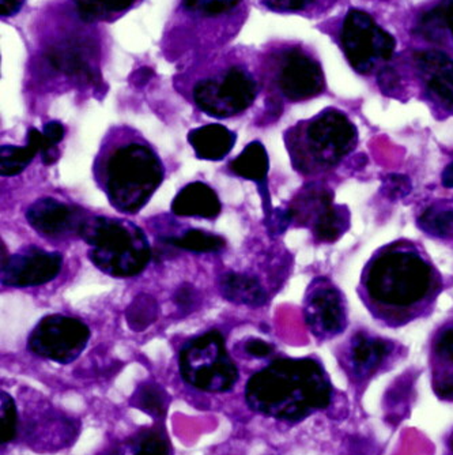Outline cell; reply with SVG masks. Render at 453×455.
<instances>
[{
	"label": "cell",
	"instance_id": "cell-1",
	"mask_svg": "<svg viewBox=\"0 0 453 455\" xmlns=\"http://www.w3.org/2000/svg\"><path fill=\"white\" fill-rule=\"evenodd\" d=\"M244 397L256 415L299 423L331 405L332 385L317 360L279 359L250 378Z\"/></svg>",
	"mask_w": 453,
	"mask_h": 455
},
{
	"label": "cell",
	"instance_id": "cell-2",
	"mask_svg": "<svg viewBox=\"0 0 453 455\" xmlns=\"http://www.w3.org/2000/svg\"><path fill=\"white\" fill-rule=\"evenodd\" d=\"M79 236L91 247L88 255L91 263L111 277H135L150 262L151 250L145 232L125 220L88 217Z\"/></svg>",
	"mask_w": 453,
	"mask_h": 455
},
{
	"label": "cell",
	"instance_id": "cell-3",
	"mask_svg": "<svg viewBox=\"0 0 453 455\" xmlns=\"http://www.w3.org/2000/svg\"><path fill=\"white\" fill-rule=\"evenodd\" d=\"M160 157L150 148L130 143L109 157L105 170L107 201L123 214L138 213L163 180Z\"/></svg>",
	"mask_w": 453,
	"mask_h": 455
},
{
	"label": "cell",
	"instance_id": "cell-4",
	"mask_svg": "<svg viewBox=\"0 0 453 455\" xmlns=\"http://www.w3.org/2000/svg\"><path fill=\"white\" fill-rule=\"evenodd\" d=\"M432 286L430 266L414 252L388 251L370 266L366 289L384 306L406 308L426 298Z\"/></svg>",
	"mask_w": 453,
	"mask_h": 455
},
{
	"label": "cell",
	"instance_id": "cell-5",
	"mask_svg": "<svg viewBox=\"0 0 453 455\" xmlns=\"http://www.w3.org/2000/svg\"><path fill=\"white\" fill-rule=\"evenodd\" d=\"M178 363L184 383L203 393H227L239 380V370L227 354L226 339L219 330L187 341Z\"/></svg>",
	"mask_w": 453,
	"mask_h": 455
},
{
	"label": "cell",
	"instance_id": "cell-6",
	"mask_svg": "<svg viewBox=\"0 0 453 455\" xmlns=\"http://www.w3.org/2000/svg\"><path fill=\"white\" fill-rule=\"evenodd\" d=\"M343 52L357 73H370L378 60H390L395 52L393 36L376 24L368 12L350 10L340 33Z\"/></svg>",
	"mask_w": 453,
	"mask_h": 455
},
{
	"label": "cell",
	"instance_id": "cell-7",
	"mask_svg": "<svg viewBox=\"0 0 453 455\" xmlns=\"http://www.w3.org/2000/svg\"><path fill=\"white\" fill-rule=\"evenodd\" d=\"M91 334L88 324L79 319L52 314L36 324L28 339V349L41 359L70 364L83 354Z\"/></svg>",
	"mask_w": 453,
	"mask_h": 455
},
{
	"label": "cell",
	"instance_id": "cell-8",
	"mask_svg": "<svg viewBox=\"0 0 453 455\" xmlns=\"http://www.w3.org/2000/svg\"><path fill=\"white\" fill-rule=\"evenodd\" d=\"M258 94V84L242 68H232L222 81L203 79L194 89L196 106L214 117H230L250 108Z\"/></svg>",
	"mask_w": 453,
	"mask_h": 455
},
{
	"label": "cell",
	"instance_id": "cell-9",
	"mask_svg": "<svg viewBox=\"0 0 453 455\" xmlns=\"http://www.w3.org/2000/svg\"><path fill=\"white\" fill-rule=\"evenodd\" d=\"M306 140L319 163L332 165L354 149L357 129L346 115L337 109H327L309 122Z\"/></svg>",
	"mask_w": 453,
	"mask_h": 455
},
{
	"label": "cell",
	"instance_id": "cell-10",
	"mask_svg": "<svg viewBox=\"0 0 453 455\" xmlns=\"http://www.w3.org/2000/svg\"><path fill=\"white\" fill-rule=\"evenodd\" d=\"M63 258L58 252L29 247L2 265V283L12 288L44 285L58 277Z\"/></svg>",
	"mask_w": 453,
	"mask_h": 455
},
{
	"label": "cell",
	"instance_id": "cell-11",
	"mask_svg": "<svg viewBox=\"0 0 453 455\" xmlns=\"http://www.w3.org/2000/svg\"><path fill=\"white\" fill-rule=\"evenodd\" d=\"M283 96L290 101H304L322 93L324 74L319 63L299 50L286 53L278 76Z\"/></svg>",
	"mask_w": 453,
	"mask_h": 455
},
{
	"label": "cell",
	"instance_id": "cell-12",
	"mask_svg": "<svg viewBox=\"0 0 453 455\" xmlns=\"http://www.w3.org/2000/svg\"><path fill=\"white\" fill-rule=\"evenodd\" d=\"M27 220L38 234L47 237L78 235L88 217L83 211L58 199L41 198L28 209Z\"/></svg>",
	"mask_w": 453,
	"mask_h": 455
},
{
	"label": "cell",
	"instance_id": "cell-13",
	"mask_svg": "<svg viewBox=\"0 0 453 455\" xmlns=\"http://www.w3.org/2000/svg\"><path fill=\"white\" fill-rule=\"evenodd\" d=\"M414 61L433 99L447 109L453 108V59L437 50L414 53Z\"/></svg>",
	"mask_w": 453,
	"mask_h": 455
},
{
	"label": "cell",
	"instance_id": "cell-14",
	"mask_svg": "<svg viewBox=\"0 0 453 455\" xmlns=\"http://www.w3.org/2000/svg\"><path fill=\"white\" fill-rule=\"evenodd\" d=\"M306 322L316 334L337 336L346 327V315L339 292L332 288H319L306 304Z\"/></svg>",
	"mask_w": 453,
	"mask_h": 455
},
{
	"label": "cell",
	"instance_id": "cell-15",
	"mask_svg": "<svg viewBox=\"0 0 453 455\" xmlns=\"http://www.w3.org/2000/svg\"><path fill=\"white\" fill-rule=\"evenodd\" d=\"M229 168L235 176L258 184V194L262 196L265 219H267L274 209L267 184L270 158L265 145L258 140L248 143L245 149L234 160L230 161Z\"/></svg>",
	"mask_w": 453,
	"mask_h": 455
},
{
	"label": "cell",
	"instance_id": "cell-16",
	"mask_svg": "<svg viewBox=\"0 0 453 455\" xmlns=\"http://www.w3.org/2000/svg\"><path fill=\"white\" fill-rule=\"evenodd\" d=\"M222 212L219 194L203 181H194L181 188L171 202V213L179 217L212 220Z\"/></svg>",
	"mask_w": 453,
	"mask_h": 455
},
{
	"label": "cell",
	"instance_id": "cell-17",
	"mask_svg": "<svg viewBox=\"0 0 453 455\" xmlns=\"http://www.w3.org/2000/svg\"><path fill=\"white\" fill-rule=\"evenodd\" d=\"M393 352V345L380 339L358 333L349 352V367L354 379L366 380L376 374L384 360Z\"/></svg>",
	"mask_w": 453,
	"mask_h": 455
},
{
	"label": "cell",
	"instance_id": "cell-18",
	"mask_svg": "<svg viewBox=\"0 0 453 455\" xmlns=\"http://www.w3.org/2000/svg\"><path fill=\"white\" fill-rule=\"evenodd\" d=\"M199 160L221 161L232 152L237 135L222 124H206L187 135Z\"/></svg>",
	"mask_w": 453,
	"mask_h": 455
},
{
	"label": "cell",
	"instance_id": "cell-19",
	"mask_svg": "<svg viewBox=\"0 0 453 455\" xmlns=\"http://www.w3.org/2000/svg\"><path fill=\"white\" fill-rule=\"evenodd\" d=\"M47 149L43 132L32 127L28 132V142L25 147L4 145L0 148V175L12 178L20 175L27 170L33 158Z\"/></svg>",
	"mask_w": 453,
	"mask_h": 455
},
{
	"label": "cell",
	"instance_id": "cell-20",
	"mask_svg": "<svg viewBox=\"0 0 453 455\" xmlns=\"http://www.w3.org/2000/svg\"><path fill=\"white\" fill-rule=\"evenodd\" d=\"M433 390L437 397L453 403V327L445 329L433 347Z\"/></svg>",
	"mask_w": 453,
	"mask_h": 455
},
{
	"label": "cell",
	"instance_id": "cell-21",
	"mask_svg": "<svg viewBox=\"0 0 453 455\" xmlns=\"http://www.w3.org/2000/svg\"><path fill=\"white\" fill-rule=\"evenodd\" d=\"M107 455H173L171 439L163 423H155L111 450Z\"/></svg>",
	"mask_w": 453,
	"mask_h": 455
},
{
	"label": "cell",
	"instance_id": "cell-22",
	"mask_svg": "<svg viewBox=\"0 0 453 455\" xmlns=\"http://www.w3.org/2000/svg\"><path fill=\"white\" fill-rule=\"evenodd\" d=\"M221 295L237 306L262 307L267 301L265 288L252 275L226 273L219 281Z\"/></svg>",
	"mask_w": 453,
	"mask_h": 455
},
{
	"label": "cell",
	"instance_id": "cell-23",
	"mask_svg": "<svg viewBox=\"0 0 453 455\" xmlns=\"http://www.w3.org/2000/svg\"><path fill=\"white\" fill-rule=\"evenodd\" d=\"M130 405L143 411L155 423H163L171 406V395L163 386L155 382H143L130 398Z\"/></svg>",
	"mask_w": 453,
	"mask_h": 455
},
{
	"label": "cell",
	"instance_id": "cell-24",
	"mask_svg": "<svg viewBox=\"0 0 453 455\" xmlns=\"http://www.w3.org/2000/svg\"><path fill=\"white\" fill-rule=\"evenodd\" d=\"M48 60L53 68L70 76H79L91 82H94L97 76L82 51L74 44L53 48L48 53Z\"/></svg>",
	"mask_w": 453,
	"mask_h": 455
},
{
	"label": "cell",
	"instance_id": "cell-25",
	"mask_svg": "<svg viewBox=\"0 0 453 455\" xmlns=\"http://www.w3.org/2000/svg\"><path fill=\"white\" fill-rule=\"evenodd\" d=\"M349 225V213L346 209L332 206V196L322 194V211L314 224V235L322 242L331 243L339 239L340 235Z\"/></svg>",
	"mask_w": 453,
	"mask_h": 455
},
{
	"label": "cell",
	"instance_id": "cell-26",
	"mask_svg": "<svg viewBox=\"0 0 453 455\" xmlns=\"http://www.w3.org/2000/svg\"><path fill=\"white\" fill-rule=\"evenodd\" d=\"M163 243L171 247L181 248L187 251L198 252V254H210L224 250L226 242L219 235L209 234L201 229H188L180 236L163 237Z\"/></svg>",
	"mask_w": 453,
	"mask_h": 455
},
{
	"label": "cell",
	"instance_id": "cell-27",
	"mask_svg": "<svg viewBox=\"0 0 453 455\" xmlns=\"http://www.w3.org/2000/svg\"><path fill=\"white\" fill-rule=\"evenodd\" d=\"M158 315H160V307L157 300L147 293L135 296L134 300L125 309V321L128 327L135 333H140L148 329L157 321Z\"/></svg>",
	"mask_w": 453,
	"mask_h": 455
},
{
	"label": "cell",
	"instance_id": "cell-28",
	"mask_svg": "<svg viewBox=\"0 0 453 455\" xmlns=\"http://www.w3.org/2000/svg\"><path fill=\"white\" fill-rule=\"evenodd\" d=\"M76 2L79 17L86 22H94L101 18L125 12L137 0H76Z\"/></svg>",
	"mask_w": 453,
	"mask_h": 455
},
{
	"label": "cell",
	"instance_id": "cell-29",
	"mask_svg": "<svg viewBox=\"0 0 453 455\" xmlns=\"http://www.w3.org/2000/svg\"><path fill=\"white\" fill-rule=\"evenodd\" d=\"M20 432L17 403L7 391H0V444L12 443Z\"/></svg>",
	"mask_w": 453,
	"mask_h": 455
},
{
	"label": "cell",
	"instance_id": "cell-30",
	"mask_svg": "<svg viewBox=\"0 0 453 455\" xmlns=\"http://www.w3.org/2000/svg\"><path fill=\"white\" fill-rule=\"evenodd\" d=\"M418 225L429 235L437 237L447 236L453 228V211L437 208L426 209L419 217Z\"/></svg>",
	"mask_w": 453,
	"mask_h": 455
},
{
	"label": "cell",
	"instance_id": "cell-31",
	"mask_svg": "<svg viewBox=\"0 0 453 455\" xmlns=\"http://www.w3.org/2000/svg\"><path fill=\"white\" fill-rule=\"evenodd\" d=\"M419 35L424 36L427 40H440L444 35L448 27L447 2L430 10L419 20Z\"/></svg>",
	"mask_w": 453,
	"mask_h": 455
},
{
	"label": "cell",
	"instance_id": "cell-32",
	"mask_svg": "<svg viewBox=\"0 0 453 455\" xmlns=\"http://www.w3.org/2000/svg\"><path fill=\"white\" fill-rule=\"evenodd\" d=\"M184 6L189 12L202 17H217L226 14L234 7L239 6L242 0H183Z\"/></svg>",
	"mask_w": 453,
	"mask_h": 455
},
{
	"label": "cell",
	"instance_id": "cell-33",
	"mask_svg": "<svg viewBox=\"0 0 453 455\" xmlns=\"http://www.w3.org/2000/svg\"><path fill=\"white\" fill-rule=\"evenodd\" d=\"M175 303L181 313H194L201 304V295L198 289L191 283H183L175 293Z\"/></svg>",
	"mask_w": 453,
	"mask_h": 455
},
{
	"label": "cell",
	"instance_id": "cell-34",
	"mask_svg": "<svg viewBox=\"0 0 453 455\" xmlns=\"http://www.w3.org/2000/svg\"><path fill=\"white\" fill-rule=\"evenodd\" d=\"M294 217H296V211L293 208L274 209L273 213L265 219V225L271 236H276L288 229Z\"/></svg>",
	"mask_w": 453,
	"mask_h": 455
},
{
	"label": "cell",
	"instance_id": "cell-35",
	"mask_svg": "<svg viewBox=\"0 0 453 455\" xmlns=\"http://www.w3.org/2000/svg\"><path fill=\"white\" fill-rule=\"evenodd\" d=\"M383 191L386 198L401 199L411 191V181L404 175H390L384 180Z\"/></svg>",
	"mask_w": 453,
	"mask_h": 455
},
{
	"label": "cell",
	"instance_id": "cell-36",
	"mask_svg": "<svg viewBox=\"0 0 453 455\" xmlns=\"http://www.w3.org/2000/svg\"><path fill=\"white\" fill-rule=\"evenodd\" d=\"M244 350L250 356L263 359V357H268L273 354L274 345L270 344V342L263 341V339H250L245 342Z\"/></svg>",
	"mask_w": 453,
	"mask_h": 455
},
{
	"label": "cell",
	"instance_id": "cell-37",
	"mask_svg": "<svg viewBox=\"0 0 453 455\" xmlns=\"http://www.w3.org/2000/svg\"><path fill=\"white\" fill-rule=\"evenodd\" d=\"M266 6L275 12H299L312 4V0H265Z\"/></svg>",
	"mask_w": 453,
	"mask_h": 455
},
{
	"label": "cell",
	"instance_id": "cell-38",
	"mask_svg": "<svg viewBox=\"0 0 453 455\" xmlns=\"http://www.w3.org/2000/svg\"><path fill=\"white\" fill-rule=\"evenodd\" d=\"M43 132H44L45 140H47L51 147L58 148L59 143H60L64 138V126L60 122L52 120V122H48L47 124H45Z\"/></svg>",
	"mask_w": 453,
	"mask_h": 455
},
{
	"label": "cell",
	"instance_id": "cell-39",
	"mask_svg": "<svg viewBox=\"0 0 453 455\" xmlns=\"http://www.w3.org/2000/svg\"><path fill=\"white\" fill-rule=\"evenodd\" d=\"M398 76H396L395 71L390 68H384L380 76H378V84H380L381 88L385 89L386 92L395 89L396 86H398Z\"/></svg>",
	"mask_w": 453,
	"mask_h": 455
},
{
	"label": "cell",
	"instance_id": "cell-40",
	"mask_svg": "<svg viewBox=\"0 0 453 455\" xmlns=\"http://www.w3.org/2000/svg\"><path fill=\"white\" fill-rule=\"evenodd\" d=\"M25 0H0V12L2 17H12L20 12Z\"/></svg>",
	"mask_w": 453,
	"mask_h": 455
},
{
	"label": "cell",
	"instance_id": "cell-41",
	"mask_svg": "<svg viewBox=\"0 0 453 455\" xmlns=\"http://www.w3.org/2000/svg\"><path fill=\"white\" fill-rule=\"evenodd\" d=\"M442 184L445 188H453V163H450L442 173Z\"/></svg>",
	"mask_w": 453,
	"mask_h": 455
},
{
	"label": "cell",
	"instance_id": "cell-42",
	"mask_svg": "<svg viewBox=\"0 0 453 455\" xmlns=\"http://www.w3.org/2000/svg\"><path fill=\"white\" fill-rule=\"evenodd\" d=\"M448 27L453 36V0H447Z\"/></svg>",
	"mask_w": 453,
	"mask_h": 455
},
{
	"label": "cell",
	"instance_id": "cell-43",
	"mask_svg": "<svg viewBox=\"0 0 453 455\" xmlns=\"http://www.w3.org/2000/svg\"><path fill=\"white\" fill-rule=\"evenodd\" d=\"M448 446H449L450 451L453 452V431L450 432L449 438H448Z\"/></svg>",
	"mask_w": 453,
	"mask_h": 455
}]
</instances>
